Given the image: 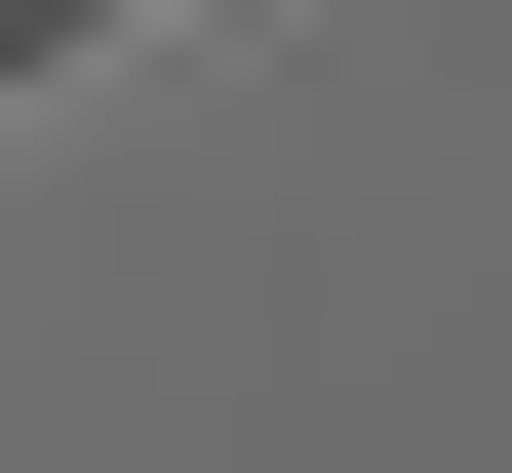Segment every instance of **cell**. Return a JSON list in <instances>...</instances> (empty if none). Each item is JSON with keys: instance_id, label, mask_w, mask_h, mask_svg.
I'll return each mask as SVG.
<instances>
[{"instance_id": "1", "label": "cell", "mask_w": 512, "mask_h": 473, "mask_svg": "<svg viewBox=\"0 0 512 473\" xmlns=\"http://www.w3.org/2000/svg\"><path fill=\"white\" fill-rule=\"evenodd\" d=\"M79 40H119V0H0V79H79Z\"/></svg>"}]
</instances>
